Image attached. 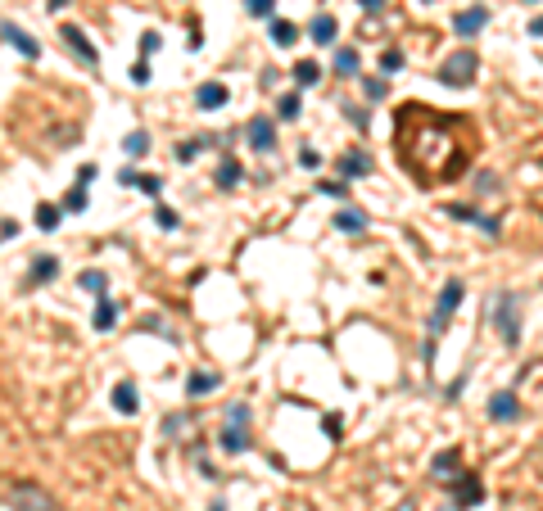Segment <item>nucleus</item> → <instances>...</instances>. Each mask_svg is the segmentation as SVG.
I'll return each mask as SVG.
<instances>
[{"label": "nucleus", "mask_w": 543, "mask_h": 511, "mask_svg": "<svg viewBox=\"0 0 543 511\" xmlns=\"http://www.w3.org/2000/svg\"><path fill=\"white\" fill-rule=\"evenodd\" d=\"M399 511H412V507H408V502H403V507H399Z\"/></svg>", "instance_id": "obj_51"}, {"label": "nucleus", "mask_w": 543, "mask_h": 511, "mask_svg": "<svg viewBox=\"0 0 543 511\" xmlns=\"http://www.w3.org/2000/svg\"><path fill=\"white\" fill-rule=\"evenodd\" d=\"M5 41H10L14 50H19V55H27V59H36V55H41V45H36L32 36L23 32L19 23H10V19H5Z\"/></svg>", "instance_id": "obj_9"}, {"label": "nucleus", "mask_w": 543, "mask_h": 511, "mask_svg": "<svg viewBox=\"0 0 543 511\" xmlns=\"http://www.w3.org/2000/svg\"><path fill=\"white\" fill-rule=\"evenodd\" d=\"M380 68H385V73L403 68V55H399V50H385V55H380Z\"/></svg>", "instance_id": "obj_39"}, {"label": "nucleus", "mask_w": 543, "mask_h": 511, "mask_svg": "<svg viewBox=\"0 0 543 511\" xmlns=\"http://www.w3.org/2000/svg\"><path fill=\"white\" fill-rule=\"evenodd\" d=\"M362 91H367V100H385L390 95V82L385 77H362Z\"/></svg>", "instance_id": "obj_27"}, {"label": "nucleus", "mask_w": 543, "mask_h": 511, "mask_svg": "<svg viewBox=\"0 0 543 511\" xmlns=\"http://www.w3.org/2000/svg\"><path fill=\"white\" fill-rule=\"evenodd\" d=\"M308 36H313L317 45H331V41H335V19H331V14H317L313 27H308Z\"/></svg>", "instance_id": "obj_16"}, {"label": "nucleus", "mask_w": 543, "mask_h": 511, "mask_svg": "<svg viewBox=\"0 0 543 511\" xmlns=\"http://www.w3.org/2000/svg\"><path fill=\"white\" fill-rule=\"evenodd\" d=\"M118 185H136V190H141V172H136V168H122V172H118Z\"/></svg>", "instance_id": "obj_41"}, {"label": "nucleus", "mask_w": 543, "mask_h": 511, "mask_svg": "<svg viewBox=\"0 0 543 511\" xmlns=\"http://www.w3.org/2000/svg\"><path fill=\"white\" fill-rule=\"evenodd\" d=\"M471 502H480V479L457 475V507H471Z\"/></svg>", "instance_id": "obj_18"}, {"label": "nucleus", "mask_w": 543, "mask_h": 511, "mask_svg": "<svg viewBox=\"0 0 543 511\" xmlns=\"http://www.w3.org/2000/svg\"><path fill=\"white\" fill-rule=\"evenodd\" d=\"M371 172V159H367V154H358V150H344V154H340V177H344V181H348V177H367Z\"/></svg>", "instance_id": "obj_11"}, {"label": "nucleus", "mask_w": 543, "mask_h": 511, "mask_svg": "<svg viewBox=\"0 0 543 511\" xmlns=\"http://www.w3.org/2000/svg\"><path fill=\"white\" fill-rule=\"evenodd\" d=\"M87 181H96V163H82V168H77V185H87Z\"/></svg>", "instance_id": "obj_44"}, {"label": "nucleus", "mask_w": 543, "mask_h": 511, "mask_svg": "<svg viewBox=\"0 0 543 511\" xmlns=\"http://www.w3.org/2000/svg\"><path fill=\"white\" fill-rule=\"evenodd\" d=\"M489 317H494V326H498L502 344L516 348V339H521V294H511V290L494 294V304H489Z\"/></svg>", "instance_id": "obj_1"}, {"label": "nucleus", "mask_w": 543, "mask_h": 511, "mask_svg": "<svg viewBox=\"0 0 543 511\" xmlns=\"http://www.w3.org/2000/svg\"><path fill=\"white\" fill-rule=\"evenodd\" d=\"M272 5H276V0H245L250 19H267V23H272Z\"/></svg>", "instance_id": "obj_32"}, {"label": "nucleus", "mask_w": 543, "mask_h": 511, "mask_svg": "<svg viewBox=\"0 0 543 511\" xmlns=\"http://www.w3.org/2000/svg\"><path fill=\"white\" fill-rule=\"evenodd\" d=\"M530 32H534V36H543V19H534V23H530Z\"/></svg>", "instance_id": "obj_47"}, {"label": "nucleus", "mask_w": 543, "mask_h": 511, "mask_svg": "<svg viewBox=\"0 0 543 511\" xmlns=\"http://www.w3.org/2000/svg\"><path fill=\"white\" fill-rule=\"evenodd\" d=\"M294 82H299V87H317V82H322V68L299 59V64H294Z\"/></svg>", "instance_id": "obj_22"}, {"label": "nucleus", "mask_w": 543, "mask_h": 511, "mask_svg": "<svg viewBox=\"0 0 543 511\" xmlns=\"http://www.w3.org/2000/svg\"><path fill=\"white\" fill-rule=\"evenodd\" d=\"M358 50H353V45H344V50H335V73L340 77H358Z\"/></svg>", "instance_id": "obj_19"}, {"label": "nucleus", "mask_w": 543, "mask_h": 511, "mask_svg": "<svg viewBox=\"0 0 543 511\" xmlns=\"http://www.w3.org/2000/svg\"><path fill=\"white\" fill-rule=\"evenodd\" d=\"M276 113H281L285 122H294V118H299V95H281V104H276Z\"/></svg>", "instance_id": "obj_33"}, {"label": "nucleus", "mask_w": 543, "mask_h": 511, "mask_svg": "<svg viewBox=\"0 0 543 511\" xmlns=\"http://www.w3.org/2000/svg\"><path fill=\"white\" fill-rule=\"evenodd\" d=\"M444 213H448V218H457V222H476V227H480V213L471 204H448Z\"/></svg>", "instance_id": "obj_31"}, {"label": "nucleus", "mask_w": 543, "mask_h": 511, "mask_svg": "<svg viewBox=\"0 0 543 511\" xmlns=\"http://www.w3.org/2000/svg\"><path fill=\"white\" fill-rule=\"evenodd\" d=\"M227 425H250V407H245V402H231L227 407Z\"/></svg>", "instance_id": "obj_34"}, {"label": "nucleus", "mask_w": 543, "mask_h": 511, "mask_svg": "<svg viewBox=\"0 0 543 511\" xmlns=\"http://www.w3.org/2000/svg\"><path fill=\"white\" fill-rule=\"evenodd\" d=\"M344 113H348V122H353V127H358V131H367V127H371V118H367V113L358 109V104H348Z\"/></svg>", "instance_id": "obj_38"}, {"label": "nucleus", "mask_w": 543, "mask_h": 511, "mask_svg": "<svg viewBox=\"0 0 543 511\" xmlns=\"http://www.w3.org/2000/svg\"><path fill=\"white\" fill-rule=\"evenodd\" d=\"M64 208L68 213H82V208H87V185H73V190L64 195Z\"/></svg>", "instance_id": "obj_28"}, {"label": "nucleus", "mask_w": 543, "mask_h": 511, "mask_svg": "<svg viewBox=\"0 0 543 511\" xmlns=\"http://www.w3.org/2000/svg\"><path fill=\"white\" fill-rule=\"evenodd\" d=\"M335 231H344V236H362V231H367V213H358V208H340V213H335Z\"/></svg>", "instance_id": "obj_14"}, {"label": "nucleus", "mask_w": 543, "mask_h": 511, "mask_svg": "<svg viewBox=\"0 0 543 511\" xmlns=\"http://www.w3.org/2000/svg\"><path fill=\"white\" fill-rule=\"evenodd\" d=\"M299 168H322V154H317L313 145H304V150H299Z\"/></svg>", "instance_id": "obj_37"}, {"label": "nucleus", "mask_w": 543, "mask_h": 511, "mask_svg": "<svg viewBox=\"0 0 543 511\" xmlns=\"http://www.w3.org/2000/svg\"><path fill=\"white\" fill-rule=\"evenodd\" d=\"M208 511H227V507H222V502H213V507H208Z\"/></svg>", "instance_id": "obj_48"}, {"label": "nucleus", "mask_w": 543, "mask_h": 511, "mask_svg": "<svg viewBox=\"0 0 543 511\" xmlns=\"http://www.w3.org/2000/svg\"><path fill=\"white\" fill-rule=\"evenodd\" d=\"M217 444H222V453H250V430L245 425H227L217 435Z\"/></svg>", "instance_id": "obj_13"}, {"label": "nucleus", "mask_w": 543, "mask_h": 511, "mask_svg": "<svg viewBox=\"0 0 543 511\" xmlns=\"http://www.w3.org/2000/svg\"><path fill=\"white\" fill-rule=\"evenodd\" d=\"M485 23H489V10H485V5H476V10H462V14L453 19V32H457V36H476Z\"/></svg>", "instance_id": "obj_7"}, {"label": "nucleus", "mask_w": 543, "mask_h": 511, "mask_svg": "<svg viewBox=\"0 0 543 511\" xmlns=\"http://www.w3.org/2000/svg\"><path fill=\"white\" fill-rule=\"evenodd\" d=\"M516 416H521V402H516V394H511V389H498L494 398H489V421L507 425V421H516Z\"/></svg>", "instance_id": "obj_5"}, {"label": "nucleus", "mask_w": 543, "mask_h": 511, "mask_svg": "<svg viewBox=\"0 0 543 511\" xmlns=\"http://www.w3.org/2000/svg\"><path fill=\"white\" fill-rule=\"evenodd\" d=\"M204 145L208 141H181V145H177V163H195V154L204 150Z\"/></svg>", "instance_id": "obj_29"}, {"label": "nucleus", "mask_w": 543, "mask_h": 511, "mask_svg": "<svg viewBox=\"0 0 543 511\" xmlns=\"http://www.w3.org/2000/svg\"><path fill=\"white\" fill-rule=\"evenodd\" d=\"M245 136H250V145L258 154H272V150H276V127H272V118H263V113H258V118H250Z\"/></svg>", "instance_id": "obj_4"}, {"label": "nucleus", "mask_w": 543, "mask_h": 511, "mask_svg": "<svg viewBox=\"0 0 543 511\" xmlns=\"http://www.w3.org/2000/svg\"><path fill=\"white\" fill-rule=\"evenodd\" d=\"M59 36H64V41H68V45H73V50H77V59H87V64H91V68H96V64H100V55H96V45H91V41H87V32H82V27H77V23H64V27H59Z\"/></svg>", "instance_id": "obj_6"}, {"label": "nucleus", "mask_w": 543, "mask_h": 511, "mask_svg": "<svg viewBox=\"0 0 543 511\" xmlns=\"http://www.w3.org/2000/svg\"><path fill=\"white\" fill-rule=\"evenodd\" d=\"M59 5H64V0H50V10H59Z\"/></svg>", "instance_id": "obj_49"}, {"label": "nucleus", "mask_w": 543, "mask_h": 511, "mask_svg": "<svg viewBox=\"0 0 543 511\" xmlns=\"http://www.w3.org/2000/svg\"><path fill=\"white\" fill-rule=\"evenodd\" d=\"M358 5H362V10H367V14H376V10H385V0H358Z\"/></svg>", "instance_id": "obj_46"}, {"label": "nucleus", "mask_w": 543, "mask_h": 511, "mask_svg": "<svg viewBox=\"0 0 543 511\" xmlns=\"http://www.w3.org/2000/svg\"><path fill=\"white\" fill-rule=\"evenodd\" d=\"M227 104V87L222 82H204L199 87V109H222Z\"/></svg>", "instance_id": "obj_15"}, {"label": "nucleus", "mask_w": 543, "mask_h": 511, "mask_svg": "<svg viewBox=\"0 0 543 511\" xmlns=\"http://www.w3.org/2000/svg\"><path fill=\"white\" fill-rule=\"evenodd\" d=\"M181 425H186V416H181V412H177V416H168V421H163V435H177Z\"/></svg>", "instance_id": "obj_43"}, {"label": "nucleus", "mask_w": 543, "mask_h": 511, "mask_svg": "<svg viewBox=\"0 0 543 511\" xmlns=\"http://www.w3.org/2000/svg\"><path fill=\"white\" fill-rule=\"evenodd\" d=\"M476 190H480V195H494V190H498V177H494V172H480L476 177Z\"/></svg>", "instance_id": "obj_36"}, {"label": "nucleus", "mask_w": 543, "mask_h": 511, "mask_svg": "<svg viewBox=\"0 0 543 511\" xmlns=\"http://www.w3.org/2000/svg\"><path fill=\"white\" fill-rule=\"evenodd\" d=\"M113 407H118L122 416H136V412H141V394H136V385H131V381H118V385H113Z\"/></svg>", "instance_id": "obj_8"}, {"label": "nucleus", "mask_w": 543, "mask_h": 511, "mask_svg": "<svg viewBox=\"0 0 543 511\" xmlns=\"http://www.w3.org/2000/svg\"><path fill=\"white\" fill-rule=\"evenodd\" d=\"M77 285H82V290H91L96 299H104V272H96V267H87V272L77 276Z\"/></svg>", "instance_id": "obj_23"}, {"label": "nucleus", "mask_w": 543, "mask_h": 511, "mask_svg": "<svg viewBox=\"0 0 543 511\" xmlns=\"http://www.w3.org/2000/svg\"><path fill=\"white\" fill-rule=\"evenodd\" d=\"M154 222H159L163 231H177V227H181V218H177V213H173L168 204H159V208H154Z\"/></svg>", "instance_id": "obj_30"}, {"label": "nucleus", "mask_w": 543, "mask_h": 511, "mask_svg": "<svg viewBox=\"0 0 543 511\" xmlns=\"http://www.w3.org/2000/svg\"><path fill=\"white\" fill-rule=\"evenodd\" d=\"M217 385H222V381H217L213 371H195V376L186 381V394H190V398H199V394H213Z\"/></svg>", "instance_id": "obj_17"}, {"label": "nucleus", "mask_w": 543, "mask_h": 511, "mask_svg": "<svg viewBox=\"0 0 543 511\" xmlns=\"http://www.w3.org/2000/svg\"><path fill=\"white\" fill-rule=\"evenodd\" d=\"M322 195H335V199H348V181H317Z\"/></svg>", "instance_id": "obj_35"}, {"label": "nucleus", "mask_w": 543, "mask_h": 511, "mask_svg": "<svg viewBox=\"0 0 543 511\" xmlns=\"http://www.w3.org/2000/svg\"><path fill=\"white\" fill-rule=\"evenodd\" d=\"M131 82H136V87H150V64H145V59L131 68Z\"/></svg>", "instance_id": "obj_40"}, {"label": "nucleus", "mask_w": 543, "mask_h": 511, "mask_svg": "<svg viewBox=\"0 0 543 511\" xmlns=\"http://www.w3.org/2000/svg\"><path fill=\"white\" fill-rule=\"evenodd\" d=\"M54 276H59V258H50V253H36L32 267H27V281L41 285V281H54Z\"/></svg>", "instance_id": "obj_12"}, {"label": "nucleus", "mask_w": 543, "mask_h": 511, "mask_svg": "<svg viewBox=\"0 0 543 511\" xmlns=\"http://www.w3.org/2000/svg\"><path fill=\"white\" fill-rule=\"evenodd\" d=\"M113 317H118V308L109 304V299H100V304H96V330H109V326H113Z\"/></svg>", "instance_id": "obj_26"}, {"label": "nucleus", "mask_w": 543, "mask_h": 511, "mask_svg": "<svg viewBox=\"0 0 543 511\" xmlns=\"http://www.w3.org/2000/svg\"><path fill=\"white\" fill-rule=\"evenodd\" d=\"M213 181H217V190H236V185L245 181V168H240L236 159H231V154H227V159H222V163H217Z\"/></svg>", "instance_id": "obj_10"}, {"label": "nucleus", "mask_w": 543, "mask_h": 511, "mask_svg": "<svg viewBox=\"0 0 543 511\" xmlns=\"http://www.w3.org/2000/svg\"><path fill=\"white\" fill-rule=\"evenodd\" d=\"M5 502H10V511H59L54 507V493H45L41 484H32V479L10 484V489H5Z\"/></svg>", "instance_id": "obj_2"}, {"label": "nucleus", "mask_w": 543, "mask_h": 511, "mask_svg": "<svg viewBox=\"0 0 543 511\" xmlns=\"http://www.w3.org/2000/svg\"><path fill=\"white\" fill-rule=\"evenodd\" d=\"M476 68H480V59H476V50H453V55L444 59V68H439V82L444 87H471L476 82Z\"/></svg>", "instance_id": "obj_3"}, {"label": "nucleus", "mask_w": 543, "mask_h": 511, "mask_svg": "<svg viewBox=\"0 0 543 511\" xmlns=\"http://www.w3.org/2000/svg\"><path fill=\"white\" fill-rule=\"evenodd\" d=\"M64 222V208H54V204H36V227L41 231H54Z\"/></svg>", "instance_id": "obj_21"}, {"label": "nucleus", "mask_w": 543, "mask_h": 511, "mask_svg": "<svg viewBox=\"0 0 543 511\" xmlns=\"http://www.w3.org/2000/svg\"><path fill=\"white\" fill-rule=\"evenodd\" d=\"M122 154H127V159H141V154H150V131H131L127 141H122Z\"/></svg>", "instance_id": "obj_20"}, {"label": "nucleus", "mask_w": 543, "mask_h": 511, "mask_svg": "<svg viewBox=\"0 0 543 511\" xmlns=\"http://www.w3.org/2000/svg\"><path fill=\"white\" fill-rule=\"evenodd\" d=\"M430 470H434V479H448V470H457V453H453V448H448V453H439L430 462Z\"/></svg>", "instance_id": "obj_25"}, {"label": "nucleus", "mask_w": 543, "mask_h": 511, "mask_svg": "<svg viewBox=\"0 0 543 511\" xmlns=\"http://www.w3.org/2000/svg\"><path fill=\"white\" fill-rule=\"evenodd\" d=\"M294 36H299V32H294V23L272 19V41H276V45H294Z\"/></svg>", "instance_id": "obj_24"}, {"label": "nucleus", "mask_w": 543, "mask_h": 511, "mask_svg": "<svg viewBox=\"0 0 543 511\" xmlns=\"http://www.w3.org/2000/svg\"><path fill=\"white\" fill-rule=\"evenodd\" d=\"M141 190H145V195H159L163 181H159V177H141Z\"/></svg>", "instance_id": "obj_45"}, {"label": "nucleus", "mask_w": 543, "mask_h": 511, "mask_svg": "<svg viewBox=\"0 0 543 511\" xmlns=\"http://www.w3.org/2000/svg\"><path fill=\"white\" fill-rule=\"evenodd\" d=\"M154 50H159V32H145L141 36V55H154Z\"/></svg>", "instance_id": "obj_42"}, {"label": "nucleus", "mask_w": 543, "mask_h": 511, "mask_svg": "<svg viewBox=\"0 0 543 511\" xmlns=\"http://www.w3.org/2000/svg\"><path fill=\"white\" fill-rule=\"evenodd\" d=\"M444 511H462V507H457V502H453V507H444Z\"/></svg>", "instance_id": "obj_50"}]
</instances>
